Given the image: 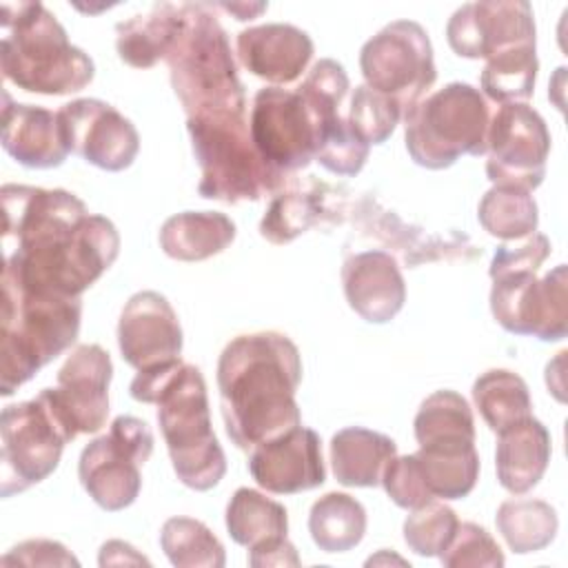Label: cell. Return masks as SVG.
I'll list each match as a JSON object with an SVG mask.
<instances>
[{"instance_id": "6da1fadb", "label": "cell", "mask_w": 568, "mask_h": 568, "mask_svg": "<svg viewBox=\"0 0 568 568\" xmlns=\"http://www.w3.org/2000/svg\"><path fill=\"white\" fill-rule=\"evenodd\" d=\"M2 275L27 288L80 297L120 253L115 224L62 189L4 184Z\"/></svg>"}, {"instance_id": "7a4b0ae2", "label": "cell", "mask_w": 568, "mask_h": 568, "mask_svg": "<svg viewBox=\"0 0 568 568\" xmlns=\"http://www.w3.org/2000/svg\"><path fill=\"white\" fill-rule=\"evenodd\" d=\"M300 382L302 357L286 335L260 331L233 337L217 359L220 408L229 439L251 450L300 426Z\"/></svg>"}, {"instance_id": "3957f363", "label": "cell", "mask_w": 568, "mask_h": 568, "mask_svg": "<svg viewBox=\"0 0 568 568\" xmlns=\"http://www.w3.org/2000/svg\"><path fill=\"white\" fill-rule=\"evenodd\" d=\"M129 393L158 406V424L178 479L191 490H211L226 473L224 450L213 433L206 382L197 366L175 359L138 371Z\"/></svg>"}, {"instance_id": "277c9868", "label": "cell", "mask_w": 568, "mask_h": 568, "mask_svg": "<svg viewBox=\"0 0 568 568\" xmlns=\"http://www.w3.org/2000/svg\"><path fill=\"white\" fill-rule=\"evenodd\" d=\"M2 75L42 95L78 93L95 75L93 60L69 42L64 27L42 2L0 4Z\"/></svg>"}, {"instance_id": "5b68a950", "label": "cell", "mask_w": 568, "mask_h": 568, "mask_svg": "<svg viewBox=\"0 0 568 568\" xmlns=\"http://www.w3.org/2000/svg\"><path fill=\"white\" fill-rule=\"evenodd\" d=\"M82 302L22 286L2 275L0 393L13 395L44 364L62 355L80 333Z\"/></svg>"}, {"instance_id": "8992f818", "label": "cell", "mask_w": 568, "mask_h": 568, "mask_svg": "<svg viewBox=\"0 0 568 568\" xmlns=\"http://www.w3.org/2000/svg\"><path fill=\"white\" fill-rule=\"evenodd\" d=\"M180 9L182 18L166 62L186 118L244 115L246 100L226 31L209 4L182 2Z\"/></svg>"}, {"instance_id": "52a82bcc", "label": "cell", "mask_w": 568, "mask_h": 568, "mask_svg": "<svg viewBox=\"0 0 568 568\" xmlns=\"http://www.w3.org/2000/svg\"><path fill=\"white\" fill-rule=\"evenodd\" d=\"M490 109L479 89L448 82L404 111V142L410 160L442 171L462 155H484Z\"/></svg>"}, {"instance_id": "ba28073f", "label": "cell", "mask_w": 568, "mask_h": 568, "mask_svg": "<svg viewBox=\"0 0 568 568\" xmlns=\"http://www.w3.org/2000/svg\"><path fill=\"white\" fill-rule=\"evenodd\" d=\"M193 153L200 166L197 193L209 200L255 202L282 184L253 146L244 115L186 118Z\"/></svg>"}, {"instance_id": "9c48e42d", "label": "cell", "mask_w": 568, "mask_h": 568, "mask_svg": "<svg viewBox=\"0 0 568 568\" xmlns=\"http://www.w3.org/2000/svg\"><path fill=\"white\" fill-rule=\"evenodd\" d=\"M73 437L78 435L47 388L33 399L4 406L0 415V495L7 499L47 479Z\"/></svg>"}, {"instance_id": "30bf717a", "label": "cell", "mask_w": 568, "mask_h": 568, "mask_svg": "<svg viewBox=\"0 0 568 568\" xmlns=\"http://www.w3.org/2000/svg\"><path fill=\"white\" fill-rule=\"evenodd\" d=\"M153 453V433L146 422L120 415L109 433L82 448L78 477L89 497L109 513L129 508L142 488L140 466Z\"/></svg>"}, {"instance_id": "8fae6325", "label": "cell", "mask_w": 568, "mask_h": 568, "mask_svg": "<svg viewBox=\"0 0 568 568\" xmlns=\"http://www.w3.org/2000/svg\"><path fill=\"white\" fill-rule=\"evenodd\" d=\"M366 87L399 102L408 111L437 80L433 44L415 20H395L368 38L359 51Z\"/></svg>"}, {"instance_id": "7c38bea8", "label": "cell", "mask_w": 568, "mask_h": 568, "mask_svg": "<svg viewBox=\"0 0 568 568\" xmlns=\"http://www.w3.org/2000/svg\"><path fill=\"white\" fill-rule=\"evenodd\" d=\"M490 313L508 333L561 342L568 335L566 264H557L541 280L530 271L493 277Z\"/></svg>"}, {"instance_id": "4fadbf2b", "label": "cell", "mask_w": 568, "mask_h": 568, "mask_svg": "<svg viewBox=\"0 0 568 568\" xmlns=\"http://www.w3.org/2000/svg\"><path fill=\"white\" fill-rule=\"evenodd\" d=\"M550 133L544 118L526 102L501 104L486 133V175L497 186L535 191L546 178Z\"/></svg>"}, {"instance_id": "5bb4252c", "label": "cell", "mask_w": 568, "mask_h": 568, "mask_svg": "<svg viewBox=\"0 0 568 568\" xmlns=\"http://www.w3.org/2000/svg\"><path fill=\"white\" fill-rule=\"evenodd\" d=\"M248 131L262 160L282 175L306 169L315 160V122L297 91L260 89L253 98Z\"/></svg>"}, {"instance_id": "9a60e30c", "label": "cell", "mask_w": 568, "mask_h": 568, "mask_svg": "<svg viewBox=\"0 0 568 568\" xmlns=\"http://www.w3.org/2000/svg\"><path fill=\"white\" fill-rule=\"evenodd\" d=\"M69 153L102 171H124L140 151L138 129L115 106L95 98H80L58 111Z\"/></svg>"}, {"instance_id": "2e32d148", "label": "cell", "mask_w": 568, "mask_h": 568, "mask_svg": "<svg viewBox=\"0 0 568 568\" xmlns=\"http://www.w3.org/2000/svg\"><path fill=\"white\" fill-rule=\"evenodd\" d=\"M446 40L468 60H488L499 51L535 44L532 7L526 0L462 4L446 24Z\"/></svg>"}, {"instance_id": "e0dca14e", "label": "cell", "mask_w": 568, "mask_h": 568, "mask_svg": "<svg viewBox=\"0 0 568 568\" xmlns=\"http://www.w3.org/2000/svg\"><path fill=\"white\" fill-rule=\"evenodd\" d=\"M113 364L100 344H78L58 371L53 404L75 435L98 433L109 417V384Z\"/></svg>"}, {"instance_id": "ac0fdd59", "label": "cell", "mask_w": 568, "mask_h": 568, "mask_svg": "<svg viewBox=\"0 0 568 568\" xmlns=\"http://www.w3.org/2000/svg\"><path fill=\"white\" fill-rule=\"evenodd\" d=\"M122 359L135 371H151L180 359L182 326L171 302L158 291L129 297L118 322Z\"/></svg>"}, {"instance_id": "d6986e66", "label": "cell", "mask_w": 568, "mask_h": 568, "mask_svg": "<svg viewBox=\"0 0 568 568\" xmlns=\"http://www.w3.org/2000/svg\"><path fill=\"white\" fill-rule=\"evenodd\" d=\"M248 473L260 488L275 495L317 488L326 479L322 439L313 428L300 424L251 448Z\"/></svg>"}, {"instance_id": "ffe728a7", "label": "cell", "mask_w": 568, "mask_h": 568, "mask_svg": "<svg viewBox=\"0 0 568 568\" xmlns=\"http://www.w3.org/2000/svg\"><path fill=\"white\" fill-rule=\"evenodd\" d=\"M348 306L371 324L390 322L406 302V282L395 257L382 248L353 253L342 264Z\"/></svg>"}, {"instance_id": "44dd1931", "label": "cell", "mask_w": 568, "mask_h": 568, "mask_svg": "<svg viewBox=\"0 0 568 568\" xmlns=\"http://www.w3.org/2000/svg\"><path fill=\"white\" fill-rule=\"evenodd\" d=\"M235 47L242 67L273 87L295 82L313 58L311 36L286 22L248 27L237 33Z\"/></svg>"}, {"instance_id": "7402d4cb", "label": "cell", "mask_w": 568, "mask_h": 568, "mask_svg": "<svg viewBox=\"0 0 568 568\" xmlns=\"http://www.w3.org/2000/svg\"><path fill=\"white\" fill-rule=\"evenodd\" d=\"M2 146L29 169H55L69 155L58 111L11 102L7 93L2 104Z\"/></svg>"}, {"instance_id": "603a6c76", "label": "cell", "mask_w": 568, "mask_h": 568, "mask_svg": "<svg viewBox=\"0 0 568 568\" xmlns=\"http://www.w3.org/2000/svg\"><path fill=\"white\" fill-rule=\"evenodd\" d=\"M552 439L548 428L532 415L497 433V481L513 495L532 490L550 462Z\"/></svg>"}, {"instance_id": "cb8c5ba5", "label": "cell", "mask_w": 568, "mask_h": 568, "mask_svg": "<svg viewBox=\"0 0 568 568\" xmlns=\"http://www.w3.org/2000/svg\"><path fill=\"white\" fill-rule=\"evenodd\" d=\"M397 455V444L377 430L348 426L331 439V466L342 486L375 488L382 481L384 466Z\"/></svg>"}, {"instance_id": "d4e9b609", "label": "cell", "mask_w": 568, "mask_h": 568, "mask_svg": "<svg viewBox=\"0 0 568 568\" xmlns=\"http://www.w3.org/2000/svg\"><path fill=\"white\" fill-rule=\"evenodd\" d=\"M160 248L180 262H202L235 240V224L220 211H182L164 220Z\"/></svg>"}, {"instance_id": "484cf974", "label": "cell", "mask_w": 568, "mask_h": 568, "mask_svg": "<svg viewBox=\"0 0 568 568\" xmlns=\"http://www.w3.org/2000/svg\"><path fill=\"white\" fill-rule=\"evenodd\" d=\"M415 457L430 495L444 501L470 495L479 479V455L470 439L424 444Z\"/></svg>"}, {"instance_id": "4316f807", "label": "cell", "mask_w": 568, "mask_h": 568, "mask_svg": "<svg viewBox=\"0 0 568 568\" xmlns=\"http://www.w3.org/2000/svg\"><path fill=\"white\" fill-rule=\"evenodd\" d=\"M182 9L180 4H155L146 16H135L118 24V55L122 62L135 69H149L158 60L166 58L178 27Z\"/></svg>"}, {"instance_id": "83f0119b", "label": "cell", "mask_w": 568, "mask_h": 568, "mask_svg": "<svg viewBox=\"0 0 568 568\" xmlns=\"http://www.w3.org/2000/svg\"><path fill=\"white\" fill-rule=\"evenodd\" d=\"M308 532L320 550L346 552L364 539L366 510L346 493H326L311 506Z\"/></svg>"}, {"instance_id": "f1b7e54d", "label": "cell", "mask_w": 568, "mask_h": 568, "mask_svg": "<svg viewBox=\"0 0 568 568\" xmlns=\"http://www.w3.org/2000/svg\"><path fill=\"white\" fill-rule=\"evenodd\" d=\"M226 530L240 546L253 548L257 544L286 537V508L253 488H237L226 504Z\"/></svg>"}, {"instance_id": "f546056e", "label": "cell", "mask_w": 568, "mask_h": 568, "mask_svg": "<svg viewBox=\"0 0 568 568\" xmlns=\"http://www.w3.org/2000/svg\"><path fill=\"white\" fill-rule=\"evenodd\" d=\"M473 402L493 433L532 415V402L526 382L508 368H490L473 384Z\"/></svg>"}, {"instance_id": "4dcf8cb0", "label": "cell", "mask_w": 568, "mask_h": 568, "mask_svg": "<svg viewBox=\"0 0 568 568\" xmlns=\"http://www.w3.org/2000/svg\"><path fill=\"white\" fill-rule=\"evenodd\" d=\"M497 530L517 555L546 548L559 528L557 510L544 499H506L495 515Z\"/></svg>"}, {"instance_id": "1f68e13d", "label": "cell", "mask_w": 568, "mask_h": 568, "mask_svg": "<svg viewBox=\"0 0 568 568\" xmlns=\"http://www.w3.org/2000/svg\"><path fill=\"white\" fill-rule=\"evenodd\" d=\"M537 53L535 44H521L490 55L481 69L479 84L481 95L499 104L524 102L535 91L537 80Z\"/></svg>"}, {"instance_id": "d6a6232c", "label": "cell", "mask_w": 568, "mask_h": 568, "mask_svg": "<svg viewBox=\"0 0 568 568\" xmlns=\"http://www.w3.org/2000/svg\"><path fill=\"white\" fill-rule=\"evenodd\" d=\"M477 220L488 235L510 242L537 231L539 211L530 191L493 184L479 200Z\"/></svg>"}, {"instance_id": "836d02e7", "label": "cell", "mask_w": 568, "mask_h": 568, "mask_svg": "<svg viewBox=\"0 0 568 568\" xmlns=\"http://www.w3.org/2000/svg\"><path fill=\"white\" fill-rule=\"evenodd\" d=\"M413 430L419 446L453 439L475 442L473 408L459 393L450 388L435 390L422 402L413 422Z\"/></svg>"}, {"instance_id": "e575fe53", "label": "cell", "mask_w": 568, "mask_h": 568, "mask_svg": "<svg viewBox=\"0 0 568 568\" xmlns=\"http://www.w3.org/2000/svg\"><path fill=\"white\" fill-rule=\"evenodd\" d=\"M160 546L178 568H222L226 564L222 541L200 519H166L160 530Z\"/></svg>"}, {"instance_id": "d590c367", "label": "cell", "mask_w": 568, "mask_h": 568, "mask_svg": "<svg viewBox=\"0 0 568 568\" xmlns=\"http://www.w3.org/2000/svg\"><path fill=\"white\" fill-rule=\"evenodd\" d=\"M371 146L351 129L339 111L315 122V160L335 175H357Z\"/></svg>"}, {"instance_id": "8d00e7d4", "label": "cell", "mask_w": 568, "mask_h": 568, "mask_svg": "<svg viewBox=\"0 0 568 568\" xmlns=\"http://www.w3.org/2000/svg\"><path fill=\"white\" fill-rule=\"evenodd\" d=\"M404 109L397 100L373 91L366 84L355 87L348 106V124L351 129L371 146L384 144L397 129Z\"/></svg>"}, {"instance_id": "74e56055", "label": "cell", "mask_w": 568, "mask_h": 568, "mask_svg": "<svg viewBox=\"0 0 568 568\" xmlns=\"http://www.w3.org/2000/svg\"><path fill=\"white\" fill-rule=\"evenodd\" d=\"M322 215V200L313 193H282L277 195L262 222L260 233L273 244H286L300 233L308 231Z\"/></svg>"}, {"instance_id": "f35d334b", "label": "cell", "mask_w": 568, "mask_h": 568, "mask_svg": "<svg viewBox=\"0 0 568 568\" xmlns=\"http://www.w3.org/2000/svg\"><path fill=\"white\" fill-rule=\"evenodd\" d=\"M457 515L444 501L430 499L404 521V541L419 557H439L457 530Z\"/></svg>"}, {"instance_id": "ab89813d", "label": "cell", "mask_w": 568, "mask_h": 568, "mask_svg": "<svg viewBox=\"0 0 568 568\" xmlns=\"http://www.w3.org/2000/svg\"><path fill=\"white\" fill-rule=\"evenodd\" d=\"M439 561L446 568H466V566H484V568H499L504 566V552L493 535L475 524V521H459L453 539L442 550Z\"/></svg>"}, {"instance_id": "60d3db41", "label": "cell", "mask_w": 568, "mask_h": 568, "mask_svg": "<svg viewBox=\"0 0 568 568\" xmlns=\"http://www.w3.org/2000/svg\"><path fill=\"white\" fill-rule=\"evenodd\" d=\"M379 484L384 486L390 501L406 510H415V508L428 504L430 499H435L424 481V475H422L415 453L390 457L388 464L384 466Z\"/></svg>"}, {"instance_id": "b9f144b4", "label": "cell", "mask_w": 568, "mask_h": 568, "mask_svg": "<svg viewBox=\"0 0 568 568\" xmlns=\"http://www.w3.org/2000/svg\"><path fill=\"white\" fill-rule=\"evenodd\" d=\"M550 248H552L550 240L537 231L526 237L499 244L488 268L490 280L506 273H521V271L537 273L541 264L548 260Z\"/></svg>"}, {"instance_id": "7bdbcfd3", "label": "cell", "mask_w": 568, "mask_h": 568, "mask_svg": "<svg viewBox=\"0 0 568 568\" xmlns=\"http://www.w3.org/2000/svg\"><path fill=\"white\" fill-rule=\"evenodd\" d=\"M2 568L11 566H80V561L62 546L60 541L53 539H27L16 544L2 559Z\"/></svg>"}, {"instance_id": "ee69618b", "label": "cell", "mask_w": 568, "mask_h": 568, "mask_svg": "<svg viewBox=\"0 0 568 568\" xmlns=\"http://www.w3.org/2000/svg\"><path fill=\"white\" fill-rule=\"evenodd\" d=\"M248 564L253 568L266 566H300V557L295 546L286 537H277L264 544L248 548Z\"/></svg>"}, {"instance_id": "f6af8a7d", "label": "cell", "mask_w": 568, "mask_h": 568, "mask_svg": "<svg viewBox=\"0 0 568 568\" xmlns=\"http://www.w3.org/2000/svg\"><path fill=\"white\" fill-rule=\"evenodd\" d=\"M100 566H151V561L122 539H109L98 555Z\"/></svg>"}, {"instance_id": "bcb514c9", "label": "cell", "mask_w": 568, "mask_h": 568, "mask_svg": "<svg viewBox=\"0 0 568 568\" xmlns=\"http://www.w3.org/2000/svg\"><path fill=\"white\" fill-rule=\"evenodd\" d=\"M224 11H229V13H233L235 16V20H253V18H257L262 11H266V7L268 4H264V2H257V4H246V2H224V4H220Z\"/></svg>"}]
</instances>
